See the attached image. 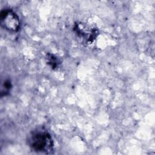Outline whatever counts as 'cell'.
<instances>
[{"instance_id": "cell-3", "label": "cell", "mask_w": 155, "mask_h": 155, "mask_svg": "<svg viewBox=\"0 0 155 155\" xmlns=\"http://www.w3.org/2000/svg\"><path fill=\"white\" fill-rule=\"evenodd\" d=\"M73 30L76 35L87 43L93 42L98 35L97 28L82 22H76L74 25Z\"/></svg>"}, {"instance_id": "cell-1", "label": "cell", "mask_w": 155, "mask_h": 155, "mask_svg": "<svg viewBox=\"0 0 155 155\" xmlns=\"http://www.w3.org/2000/svg\"><path fill=\"white\" fill-rule=\"evenodd\" d=\"M27 141L31 150L38 153L48 154L53 150V139L44 129H37L30 133Z\"/></svg>"}, {"instance_id": "cell-2", "label": "cell", "mask_w": 155, "mask_h": 155, "mask_svg": "<svg viewBox=\"0 0 155 155\" xmlns=\"http://www.w3.org/2000/svg\"><path fill=\"white\" fill-rule=\"evenodd\" d=\"M0 22L2 27L11 33L18 31L21 27L19 16L13 10L10 8H5L1 10Z\"/></svg>"}, {"instance_id": "cell-5", "label": "cell", "mask_w": 155, "mask_h": 155, "mask_svg": "<svg viewBox=\"0 0 155 155\" xmlns=\"http://www.w3.org/2000/svg\"><path fill=\"white\" fill-rule=\"evenodd\" d=\"M12 82L10 79H5L1 84V96H7L12 88Z\"/></svg>"}, {"instance_id": "cell-4", "label": "cell", "mask_w": 155, "mask_h": 155, "mask_svg": "<svg viewBox=\"0 0 155 155\" xmlns=\"http://www.w3.org/2000/svg\"><path fill=\"white\" fill-rule=\"evenodd\" d=\"M47 64L53 69L55 70L59 67V61L58 58L51 53H47L45 57Z\"/></svg>"}]
</instances>
